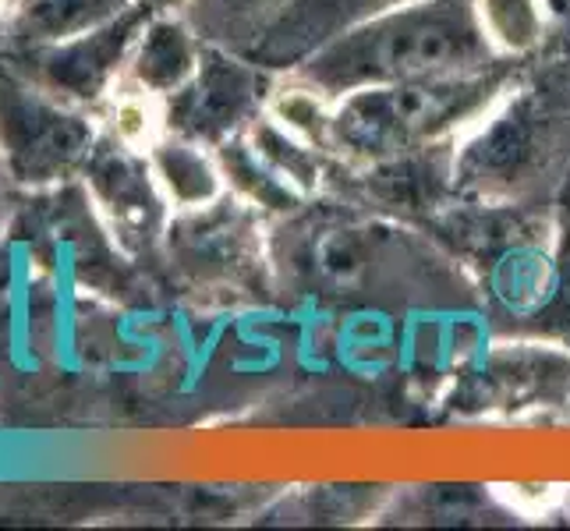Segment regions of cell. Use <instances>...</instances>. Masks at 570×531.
Segmentation results:
<instances>
[{"instance_id": "cell-1", "label": "cell", "mask_w": 570, "mask_h": 531, "mask_svg": "<svg viewBox=\"0 0 570 531\" xmlns=\"http://www.w3.org/2000/svg\"><path fill=\"white\" fill-rule=\"evenodd\" d=\"M500 61L507 57L489 43L475 0H411L330 39L287 75H298L330 100H341L368 86L468 75Z\"/></svg>"}, {"instance_id": "cell-2", "label": "cell", "mask_w": 570, "mask_h": 531, "mask_svg": "<svg viewBox=\"0 0 570 531\" xmlns=\"http://www.w3.org/2000/svg\"><path fill=\"white\" fill-rule=\"evenodd\" d=\"M514 82V61L485 71L368 86L333 100L330 153L358 164L397 160L475 128Z\"/></svg>"}, {"instance_id": "cell-3", "label": "cell", "mask_w": 570, "mask_h": 531, "mask_svg": "<svg viewBox=\"0 0 570 531\" xmlns=\"http://www.w3.org/2000/svg\"><path fill=\"white\" fill-rule=\"evenodd\" d=\"M557 114L539 89L507 92L468 135L454 164V181L482 199L514 195L546 170L549 149L557 146Z\"/></svg>"}, {"instance_id": "cell-4", "label": "cell", "mask_w": 570, "mask_h": 531, "mask_svg": "<svg viewBox=\"0 0 570 531\" xmlns=\"http://www.w3.org/2000/svg\"><path fill=\"white\" fill-rule=\"evenodd\" d=\"M92 146L96 131L75 104L36 82H0V160L14 181H61L86 167Z\"/></svg>"}, {"instance_id": "cell-5", "label": "cell", "mask_w": 570, "mask_h": 531, "mask_svg": "<svg viewBox=\"0 0 570 531\" xmlns=\"http://www.w3.org/2000/svg\"><path fill=\"white\" fill-rule=\"evenodd\" d=\"M263 71L245 53L206 43L191 82L167 96V131L213 149L242 135L266 107Z\"/></svg>"}, {"instance_id": "cell-6", "label": "cell", "mask_w": 570, "mask_h": 531, "mask_svg": "<svg viewBox=\"0 0 570 531\" xmlns=\"http://www.w3.org/2000/svg\"><path fill=\"white\" fill-rule=\"evenodd\" d=\"M153 8L146 0H139L135 8L125 14H117L114 22L71 36L65 43H50V47H32L29 53V78L61 100L75 107H89V104H104L107 92L125 78L128 57L135 39H139L142 26L149 22Z\"/></svg>"}, {"instance_id": "cell-7", "label": "cell", "mask_w": 570, "mask_h": 531, "mask_svg": "<svg viewBox=\"0 0 570 531\" xmlns=\"http://www.w3.org/2000/svg\"><path fill=\"white\" fill-rule=\"evenodd\" d=\"M82 174L96 206L107 216L114 238L128 252L153 248L167 227L170 203L156 185L149 156L107 135L104 142L92 146Z\"/></svg>"}, {"instance_id": "cell-8", "label": "cell", "mask_w": 570, "mask_h": 531, "mask_svg": "<svg viewBox=\"0 0 570 531\" xmlns=\"http://www.w3.org/2000/svg\"><path fill=\"white\" fill-rule=\"evenodd\" d=\"M404 4L411 0H291L248 57L266 71H294L330 39Z\"/></svg>"}, {"instance_id": "cell-9", "label": "cell", "mask_w": 570, "mask_h": 531, "mask_svg": "<svg viewBox=\"0 0 570 531\" xmlns=\"http://www.w3.org/2000/svg\"><path fill=\"white\" fill-rule=\"evenodd\" d=\"M203 47L206 43L188 26V18H178L174 11H153L131 47L125 78L167 100L191 82L203 61Z\"/></svg>"}, {"instance_id": "cell-10", "label": "cell", "mask_w": 570, "mask_h": 531, "mask_svg": "<svg viewBox=\"0 0 570 531\" xmlns=\"http://www.w3.org/2000/svg\"><path fill=\"white\" fill-rule=\"evenodd\" d=\"M146 156L170 209L199 213V209L216 206L227 195V181L220 174V164H216V153L209 156L206 146L188 139V135L164 131L160 139L146 149Z\"/></svg>"}, {"instance_id": "cell-11", "label": "cell", "mask_w": 570, "mask_h": 531, "mask_svg": "<svg viewBox=\"0 0 570 531\" xmlns=\"http://www.w3.org/2000/svg\"><path fill=\"white\" fill-rule=\"evenodd\" d=\"M135 4L139 0H18L11 29L18 43H26L29 50L50 47L100 29Z\"/></svg>"}, {"instance_id": "cell-12", "label": "cell", "mask_w": 570, "mask_h": 531, "mask_svg": "<svg viewBox=\"0 0 570 531\" xmlns=\"http://www.w3.org/2000/svg\"><path fill=\"white\" fill-rule=\"evenodd\" d=\"M287 4L291 0H191L185 18L203 43L248 57Z\"/></svg>"}, {"instance_id": "cell-13", "label": "cell", "mask_w": 570, "mask_h": 531, "mask_svg": "<svg viewBox=\"0 0 570 531\" xmlns=\"http://www.w3.org/2000/svg\"><path fill=\"white\" fill-rule=\"evenodd\" d=\"M368 227L358 224H330L320 230V238L308 245V269L312 281L333 294L358 291L368 277L372 255H376V242L368 238Z\"/></svg>"}, {"instance_id": "cell-14", "label": "cell", "mask_w": 570, "mask_h": 531, "mask_svg": "<svg viewBox=\"0 0 570 531\" xmlns=\"http://www.w3.org/2000/svg\"><path fill=\"white\" fill-rule=\"evenodd\" d=\"M245 139L255 149V156H259V160L277 174L287 188L298 191L302 199H308V195L320 188L323 149L302 142L298 135H291L284 125L273 121L266 110L245 128Z\"/></svg>"}, {"instance_id": "cell-15", "label": "cell", "mask_w": 570, "mask_h": 531, "mask_svg": "<svg viewBox=\"0 0 570 531\" xmlns=\"http://www.w3.org/2000/svg\"><path fill=\"white\" fill-rule=\"evenodd\" d=\"M216 164H220L227 188L238 191V199H245L248 206L284 213V209H294L302 203V195L294 188H287L281 177L273 174L259 156H255V149L245 139V131L216 146Z\"/></svg>"}, {"instance_id": "cell-16", "label": "cell", "mask_w": 570, "mask_h": 531, "mask_svg": "<svg viewBox=\"0 0 570 531\" xmlns=\"http://www.w3.org/2000/svg\"><path fill=\"white\" fill-rule=\"evenodd\" d=\"M104 121L107 135H114L117 142L146 153L167 131V100L135 86L131 78H121L104 100Z\"/></svg>"}, {"instance_id": "cell-17", "label": "cell", "mask_w": 570, "mask_h": 531, "mask_svg": "<svg viewBox=\"0 0 570 531\" xmlns=\"http://www.w3.org/2000/svg\"><path fill=\"white\" fill-rule=\"evenodd\" d=\"M273 121L284 125L291 135H298L302 142L330 153V117H333V100L323 96L316 86H308L305 78L291 75L287 82L273 86L263 107Z\"/></svg>"}, {"instance_id": "cell-18", "label": "cell", "mask_w": 570, "mask_h": 531, "mask_svg": "<svg viewBox=\"0 0 570 531\" xmlns=\"http://www.w3.org/2000/svg\"><path fill=\"white\" fill-rule=\"evenodd\" d=\"M475 4L489 43L507 61L532 53L549 32L539 0H475Z\"/></svg>"}, {"instance_id": "cell-19", "label": "cell", "mask_w": 570, "mask_h": 531, "mask_svg": "<svg viewBox=\"0 0 570 531\" xmlns=\"http://www.w3.org/2000/svg\"><path fill=\"white\" fill-rule=\"evenodd\" d=\"M539 4H542L549 32L563 36L567 43H570V0H539Z\"/></svg>"}, {"instance_id": "cell-20", "label": "cell", "mask_w": 570, "mask_h": 531, "mask_svg": "<svg viewBox=\"0 0 570 531\" xmlns=\"http://www.w3.org/2000/svg\"><path fill=\"white\" fill-rule=\"evenodd\" d=\"M146 4H149L153 11H181V8L191 4V0H146Z\"/></svg>"}, {"instance_id": "cell-21", "label": "cell", "mask_w": 570, "mask_h": 531, "mask_svg": "<svg viewBox=\"0 0 570 531\" xmlns=\"http://www.w3.org/2000/svg\"><path fill=\"white\" fill-rule=\"evenodd\" d=\"M14 4H18V0H0V18H4Z\"/></svg>"}]
</instances>
